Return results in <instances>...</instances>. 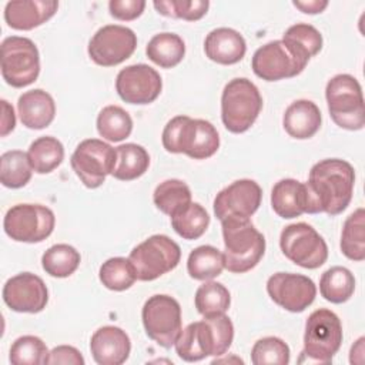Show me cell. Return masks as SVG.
Instances as JSON below:
<instances>
[{
  "label": "cell",
  "instance_id": "1",
  "mask_svg": "<svg viewBox=\"0 0 365 365\" xmlns=\"http://www.w3.org/2000/svg\"><path fill=\"white\" fill-rule=\"evenodd\" d=\"M355 184L354 167L341 158H325L312 165L308 181V214L338 215L352 200Z\"/></svg>",
  "mask_w": 365,
  "mask_h": 365
},
{
  "label": "cell",
  "instance_id": "2",
  "mask_svg": "<svg viewBox=\"0 0 365 365\" xmlns=\"http://www.w3.org/2000/svg\"><path fill=\"white\" fill-rule=\"evenodd\" d=\"M234 325L222 314L191 322L181 329L174 346L177 355L187 362H197L207 356H221L231 346Z\"/></svg>",
  "mask_w": 365,
  "mask_h": 365
},
{
  "label": "cell",
  "instance_id": "3",
  "mask_svg": "<svg viewBox=\"0 0 365 365\" xmlns=\"http://www.w3.org/2000/svg\"><path fill=\"white\" fill-rule=\"evenodd\" d=\"M163 147L173 154H185L194 160L212 157L220 147L217 128L207 120L175 115L164 127Z\"/></svg>",
  "mask_w": 365,
  "mask_h": 365
},
{
  "label": "cell",
  "instance_id": "4",
  "mask_svg": "<svg viewBox=\"0 0 365 365\" xmlns=\"http://www.w3.org/2000/svg\"><path fill=\"white\" fill-rule=\"evenodd\" d=\"M224 238V265L230 272L244 274L261 261L265 252V238L250 218H228L221 221Z\"/></svg>",
  "mask_w": 365,
  "mask_h": 365
},
{
  "label": "cell",
  "instance_id": "5",
  "mask_svg": "<svg viewBox=\"0 0 365 365\" xmlns=\"http://www.w3.org/2000/svg\"><path fill=\"white\" fill-rule=\"evenodd\" d=\"M262 97L258 87L245 77L230 80L221 94V120L234 134L245 133L258 118Z\"/></svg>",
  "mask_w": 365,
  "mask_h": 365
},
{
  "label": "cell",
  "instance_id": "6",
  "mask_svg": "<svg viewBox=\"0 0 365 365\" xmlns=\"http://www.w3.org/2000/svg\"><path fill=\"white\" fill-rule=\"evenodd\" d=\"M332 121L345 130L358 131L365 125V106L359 81L351 74H336L325 88Z\"/></svg>",
  "mask_w": 365,
  "mask_h": 365
},
{
  "label": "cell",
  "instance_id": "7",
  "mask_svg": "<svg viewBox=\"0 0 365 365\" xmlns=\"http://www.w3.org/2000/svg\"><path fill=\"white\" fill-rule=\"evenodd\" d=\"M342 338V324L338 315L327 308L315 309L305 322L304 349L299 359L329 364L341 348Z\"/></svg>",
  "mask_w": 365,
  "mask_h": 365
},
{
  "label": "cell",
  "instance_id": "8",
  "mask_svg": "<svg viewBox=\"0 0 365 365\" xmlns=\"http://www.w3.org/2000/svg\"><path fill=\"white\" fill-rule=\"evenodd\" d=\"M128 258L134 265L137 279L154 281L178 265L181 250L170 237L155 234L134 247Z\"/></svg>",
  "mask_w": 365,
  "mask_h": 365
},
{
  "label": "cell",
  "instance_id": "9",
  "mask_svg": "<svg viewBox=\"0 0 365 365\" xmlns=\"http://www.w3.org/2000/svg\"><path fill=\"white\" fill-rule=\"evenodd\" d=\"M0 64L1 76L9 86L14 88L27 87L40 74L38 48L27 37H6L1 41Z\"/></svg>",
  "mask_w": 365,
  "mask_h": 365
},
{
  "label": "cell",
  "instance_id": "10",
  "mask_svg": "<svg viewBox=\"0 0 365 365\" xmlns=\"http://www.w3.org/2000/svg\"><path fill=\"white\" fill-rule=\"evenodd\" d=\"M141 319L148 338L163 348H171L182 329L181 307L165 294H155L145 301Z\"/></svg>",
  "mask_w": 365,
  "mask_h": 365
},
{
  "label": "cell",
  "instance_id": "11",
  "mask_svg": "<svg viewBox=\"0 0 365 365\" xmlns=\"http://www.w3.org/2000/svg\"><path fill=\"white\" fill-rule=\"evenodd\" d=\"M54 212L41 204H17L9 208L3 220L4 232L17 242H41L51 235Z\"/></svg>",
  "mask_w": 365,
  "mask_h": 365
},
{
  "label": "cell",
  "instance_id": "12",
  "mask_svg": "<svg viewBox=\"0 0 365 365\" xmlns=\"http://www.w3.org/2000/svg\"><path fill=\"white\" fill-rule=\"evenodd\" d=\"M279 247L289 261L307 269L319 268L328 258L325 240L305 222L285 227L279 235Z\"/></svg>",
  "mask_w": 365,
  "mask_h": 365
},
{
  "label": "cell",
  "instance_id": "13",
  "mask_svg": "<svg viewBox=\"0 0 365 365\" xmlns=\"http://www.w3.org/2000/svg\"><path fill=\"white\" fill-rule=\"evenodd\" d=\"M115 157V148L110 144L98 138H87L76 147L70 164L87 188H98L113 173Z\"/></svg>",
  "mask_w": 365,
  "mask_h": 365
},
{
  "label": "cell",
  "instance_id": "14",
  "mask_svg": "<svg viewBox=\"0 0 365 365\" xmlns=\"http://www.w3.org/2000/svg\"><path fill=\"white\" fill-rule=\"evenodd\" d=\"M135 33L120 24L100 27L88 41L90 58L103 67H113L125 61L135 51Z\"/></svg>",
  "mask_w": 365,
  "mask_h": 365
},
{
  "label": "cell",
  "instance_id": "15",
  "mask_svg": "<svg viewBox=\"0 0 365 365\" xmlns=\"http://www.w3.org/2000/svg\"><path fill=\"white\" fill-rule=\"evenodd\" d=\"M262 190L254 180L242 178L222 188L214 200V214L220 221L250 218L261 205Z\"/></svg>",
  "mask_w": 365,
  "mask_h": 365
},
{
  "label": "cell",
  "instance_id": "16",
  "mask_svg": "<svg viewBox=\"0 0 365 365\" xmlns=\"http://www.w3.org/2000/svg\"><path fill=\"white\" fill-rule=\"evenodd\" d=\"M267 292L281 308L289 312H302L314 302L317 287L305 275L277 272L268 278Z\"/></svg>",
  "mask_w": 365,
  "mask_h": 365
},
{
  "label": "cell",
  "instance_id": "17",
  "mask_svg": "<svg viewBox=\"0 0 365 365\" xmlns=\"http://www.w3.org/2000/svg\"><path fill=\"white\" fill-rule=\"evenodd\" d=\"M251 67L257 77L278 81L298 76L307 64L298 60L281 40H274L255 50Z\"/></svg>",
  "mask_w": 365,
  "mask_h": 365
},
{
  "label": "cell",
  "instance_id": "18",
  "mask_svg": "<svg viewBox=\"0 0 365 365\" xmlns=\"http://www.w3.org/2000/svg\"><path fill=\"white\" fill-rule=\"evenodd\" d=\"M161 88L160 74L147 64L127 66L118 71L115 78L117 94L128 104H150L157 100Z\"/></svg>",
  "mask_w": 365,
  "mask_h": 365
},
{
  "label": "cell",
  "instance_id": "19",
  "mask_svg": "<svg viewBox=\"0 0 365 365\" xmlns=\"http://www.w3.org/2000/svg\"><path fill=\"white\" fill-rule=\"evenodd\" d=\"M3 301L11 311L37 314L46 308L48 291L38 275L21 272L6 281Z\"/></svg>",
  "mask_w": 365,
  "mask_h": 365
},
{
  "label": "cell",
  "instance_id": "20",
  "mask_svg": "<svg viewBox=\"0 0 365 365\" xmlns=\"http://www.w3.org/2000/svg\"><path fill=\"white\" fill-rule=\"evenodd\" d=\"M90 351L98 365H121L130 356L131 342L125 331L114 325H106L93 334Z\"/></svg>",
  "mask_w": 365,
  "mask_h": 365
},
{
  "label": "cell",
  "instance_id": "21",
  "mask_svg": "<svg viewBox=\"0 0 365 365\" xmlns=\"http://www.w3.org/2000/svg\"><path fill=\"white\" fill-rule=\"evenodd\" d=\"M58 9L57 1L19 0L4 7V20L14 30H33L50 20Z\"/></svg>",
  "mask_w": 365,
  "mask_h": 365
},
{
  "label": "cell",
  "instance_id": "22",
  "mask_svg": "<svg viewBox=\"0 0 365 365\" xmlns=\"http://www.w3.org/2000/svg\"><path fill=\"white\" fill-rule=\"evenodd\" d=\"M204 51L211 61L230 66L244 58L247 43L237 30L230 27H218L207 34Z\"/></svg>",
  "mask_w": 365,
  "mask_h": 365
},
{
  "label": "cell",
  "instance_id": "23",
  "mask_svg": "<svg viewBox=\"0 0 365 365\" xmlns=\"http://www.w3.org/2000/svg\"><path fill=\"white\" fill-rule=\"evenodd\" d=\"M20 121L31 130H41L51 124L56 115V103L53 97L41 90L34 88L23 93L17 101Z\"/></svg>",
  "mask_w": 365,
  "mask_h": 365
},
{
  "label": "cell",
  "instance_id": "24",
  "mask_svg": "<svg viewBox=\"0 0 365 365\" xmlns=\"http://www.w3.org/2000/svg\"><path fill=\"white\" fill-rule=\"evenodd\" d=\"M321 111L311 100H297L288 106L282 117L284 130L297 140L314 137L321 128Z\"/></svg>",
  "mask_w": 365,
  "mask_h": 365
},
{
  "label": "cell",
  "instance_id": "25",
  "mask_svg": "<svg viewBox=\"0 0 365 365\" xmlns=\"http://www.w3.org/2000/svg\"><path fill=\"white\" fill-rule=\"evenodd\" d=\"M271 205L275 214L285 220H291L307 212L308 194L305 184L294 178L279 180L272 187Z\"/></svg>",
  "mask_w": 365,
  "mask_h": 365
},
{
  "label": "cell",
  "instance_id": "26",
  "mask_svg": "<svg viewBox=\"0 0 365 365\" xmlns=\"http://www.w3.org/2000/svg\"><path fill=\"white\" fill-rule=\"evenodd\" d=\"M287 48L302 63L308 64L309 58L317 56L322 48V36L311 24L297 23L284 33L281 40Z\"/></svg>",
  "mask_w": 365,
  "mask_h": 365
},
{
  "label": "cell",
  "instance_id": "27",
  "mask_svg": "<svg viewBox=\"0 0 365 365\" xmlns=\"http://www.w3.org/2000/svg\"><path fill=\"white\" fill-rule=\"evenodd\" d=\"M115 165L111 175L120 181H131L141 177L150 165V155L143 145L127 143L115 148Z\"/></svg>",
  "mask_w": 365,
  "mask_h": 365
},
{
  "label": "cell",
  "instance_id": "28",
  "mask_svg": "<svg viewBox=\"0 0 365 365\" xmlns=\"http://www.w3.org/2000/svg\"><path fill=\"white\" fill-rule=\"evenodd\" d=\"M145 53L154 64L163 68H171L184 58L185 44L175 33H158L148 41Z\"/></svg>",
  "mask_w": 365,
  "mask_h": 365
},
{
  "label": "cell",
  "instance_id": "29",
  "mask_svg": "<svg viewBox=\"0 0 365 365\" xmlns=\"http://www.w3.org/2000/svg\"><path fill=\"white\" fill-rule=\"evenodd\" d=\"M27 155L34 173L48 174L63 163L64 147L56 137L43 135L30 144Z\"/></svg>",
  "mask_w": 365,
  "mask_h": 365
},
{
  "label": "cell",
  "instance_id": "30",
  "mask_svg": "<svg viewBox=\"0 0 365 365\" xmlns=\"http://www.w3.org/2000/svg\"><path fill=\"white\" fill-rule=\"evenodd\" d=\"M224 255L212 245H200L194 248L187 259V271L191 278L198 281H210L221 275Z\"/></svg>",
  "mask_w": 365,
  "mask_h": 365
},
{
  "label": "cell",
  "instance_id": "31",
  "mask_svg": "<svg viewBox=\"0 0 365 365\" xmlns=\"http://www.w3.org/2000/svg\"><path fill=\"white\" fill-rule=\"evenodd\" d=\"M153 201L161 212L173 217L192 202L191 190L181 180H165L155 187Z\"/></svg>",
  "mask_w": 365,
  "mask_h": 365
},
{
  "label": "cell",
  "instance_id": "32",
  "mask_svg": "<svg viewBox=\"0 0 365 365\" xmlns=\"http://www.w3.org/2000/svg\"><path fill=\"white\" fill-rule=\"evenodd\" d=\"M354 274L345 267H331L319 279L321 295L332 304L346 302L354 295Z\"/></svg>",
  "mask_w": 365,
  "mask_h": 365
},
{
  "label": "cell",
  "instance_id": "33",
  "mask_svg": "<svg viewBox=\"0 0 365 365\" xmlns=\"http://www.w3.org/2000/svg\"><path fill=\"white\" fill-rule=\"evenodd\" d=\"M341 251L352 261L365 259V211L355 210L344 222L341 234Z\"/></svg>",
  "mask_w": 365,
  "mask_h": 365
},
{
  "label": "cell",
  "instance_id": "34",
  "mask_svg": "<svg viewBox=\"0 0 365 365\" xmlns=\"http://www.w3.org/2000/svg\"><path fill=\"white\" fill-rule=\"evenodd\" d=\"M97 131L104 140L118 143L130 137L133 120L124 108L107 106L97 115Z\"/></svg>",
  "mask_w": 365,
  "mask_h": 365
},
{
  "label": "cell",
  "instance_id": "35",
  "mask_svg": "<svg viewBox=\"0 0 365 365\" xmlns=\"http://www.w3.org/2000/svg\"><path fill=\"white\" fill-rule=\"evenodd\" d=\"M33 168L27 153L10 150L0 157V181L7 188H21L31 180Z\"/></svg>",
  "mask_w": 365,
  "mask_h": 365
},
{
  "label": "cell",
  "instance_id": "36",
  "mask_svg": "<svg viewBox=\"0 0 365 365\" xmlns=\"http://www.w3.org/2000/svg\"><path fill=\"white\" fill-rule=\"evenodd\" d=\"M81 261L80 252L68 244H56L41 257L43 269L54 278H66L76 272Z\"/></svg>",
  "mask_w": 365,
  "mask_h": 365
},
{
  "label": "cell",
  "instance_id": "37",
  "mask_svg": "<svg viewBox=\"0 0 365 365\" xmlns=\"http://www.w3.org/2000/svg\"><path fill=\"white\" fill-rule=\"evenodd\" d=\"M195 308L204 317H217L227 312L231 304L230 291L220 282L205 281L195 291Z\"/></svg>",
  "mask_w": 365,
  "mask_h": 365
},
{
  "label": "cell",
  "instance_id": "38",
  "mask_svg": "<svg viewBox=\"0 0 365 365\" xmlns=\"http://www.w3.org/2000/svg\"><path fill=\"white\" fill-rule=\"evenodd\" d=\"M171 225L184 240H197L207 231L210 225V215L201 204L191 202L171 217Z\"/></svg>",
  "mask_w": 365,
  "mask_h": 365
},
{
  "label": "cell",
  "instance_id": "39",
  "mask_svg": "<svg viewBox=\"0 0 365 365\" xmlns=\"http://www.w3.org/2000/svg\"><path fill=\"white\" fill-rule=\"evenodd\" d=\"M98 278L107 289L125 291L135 282L137 274L130 258L114 257L103 262L98 271Z\"/></svg>",
  "mask_w": 365,
  "mask_h": 365
},
{
  "label": "cell",
  "instance_id": "40",
  "mask_svg": "<svg viewBox=\"0 0 365 365\" xmlns=\"http://www.w3.org/2000/svg\"><path fill=\"white\" fill-rule=\"evenodd\" d=\"M50 351L47 345L34 335H23L10 346L9 359L13 365H41L47 364Z\"/></svg>",
  "mask_w": 365,
  "mask_h": 365
},
{
  "label": "cell",
  "instance_id": "41",
  "mask_svg": "<svg viewBox=\"0 0 365 365\" xmlns=\"http://www.w3.org/2000/svg\"><path fill=\"white\" fill-rule=\"evenodd\" d=\"M254 365H287L289 362V346L277 336L258 339L251 349Z\"/></svg>",
  "mask_w": 365,
  "mask_h": 365
},
{
  "label": "cell",
  "instance_id": "42",
  "mask_svg": "<svg viewBox=\"0 0 365 365\" xmlns=\"http://www.w3.org/2000/svg\"><path fill=\"white\" fill-rule=\"evenodd\" d=\"M153 4L163 16L187 21L200 20L207 14L210 7V1L207 0H163L154 1Z\"/></svg>",
  "mask_w": 365,
  "mask_h": 365
},
{
  "label": "cell",
  "instance_id": "43",
  "mask_svg": "<svg viewBox=\"0 0 365 365\" xmlns=\"http://www.w3.org/2000/svg\"><path fill=\"white\" fill-rule=\"evenodd\" d=\"M145 9L144 0H110L108 10L110 14L123 21L135 20L143 14Z\"/></svg>",
  "mask_w": 365,
  "mask_h": 365
},
{
  "label": "cell",
  "instance_id": "44",
  "mask_svg": "<svg viewBox=\"0 0 365 365\" xmlns=\"http://www.w3.org/2000/svg\"><path fill=\"white\" fill-rule=\"evenodd\" d=\"M84 358L81 352L70 345H58L53 348L48 354L47 364H66V365H84Z\"/></svg>",
  "mask_w": 365,
  "mask_h": 365
},
{
  "label": "cell",
  "instance_id": "45",
  "mask_svg": "<svg viewBox=\"0 0 365 365\" xmlns=\"http://www.w3.org/2000/svg\"><path fill=\"white\" fill-rule=\"evenodd\" d=\"M1 108H3V115H1V137H6L9 133H11L16 127V115L13 107L6 101L1 100Z\"/></svg>",
  "mask_w": 365,
  "mask_h": 365
},
{
  "label": "cell",
  "instance_id": "46",
  "mask_svg": "<svg viewBox=\"0 0 365 365\" xmlns=\"http://www.w3.org/2000/svg\"><path fill=\"white\" fill-rule=\"evenodd\" d=\"M292 4L299 9L302 13L307 14H317V13H322L327 7H328V1L327 0H295L292 1Z\"/></svg>",
  "mask_w": 365,
  "mask_h": 365
},
{
  "label": "cell",
  "instance_id": "47",
  "mask_svg": "<svg viewBox=\"0 0 365 365\" xmlns=\"http://www.w3.org/2000/svg\"><path fill=\"white\" fill-rule=\"evenodd\" d=\"M364 341L365 338L361 336L351 348V356H349V361L351 364H362L364 361Z\"/></svg>",
  "mask_w": 365,
  "mask_h": 365
}]
</instances>
